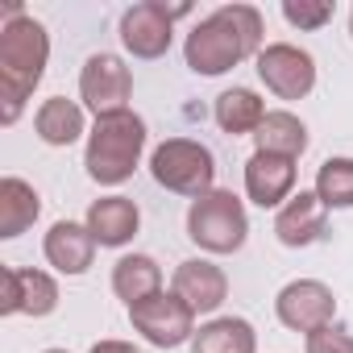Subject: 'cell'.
<instances>
[{"mask_svg": "<svg viewBox=\"0 0 353 353\" xmlns=\"http://www.w3.org/2000/svg\"><path fill=\"white\" fill-rule=\"evenodd\" d=\"M324 233H328V208L320 204L316 192H295L274 216V237L287 250H307L324 241Z\"/></svg>", "mask_w": 353, "mask_h": 353, "instance_id": "obj_14", "label": "cell"}, {"mask_svg": "<svg viewBox=\"0 0 353 353\" xmlns=\"http://www.w3.org/2000/svg\"><path fill=\"white\" fill-rule=\"evenodd\" d=\"M320 204L332 208H353V158H324L316 170V188Z\"/></svg>", "mask_w": 353, "mask_h": 353, "instance_id": "obj_23", "label": "cell"}, {"mask_svg": "<svg viewBox=\"0 0 353 353\" xmlns=\"http://www.w3.org/2000/svg\"><path fill=\"white\" fill-rule=\"evenodd\" d=\"M349 38H353V9H349Z\"/></svg>", "mask_w": 353, "mask_h": 353, "instance_id": "obj_27", "label": "cell"}, {"mask_svg": "<svg viewBox=\"0 0 353 353\" xmlns=\"http://www.w3.org/2000/svg\"><path fill=\"white\" fill-rule=\"evenodd\" d=\"M50 63V34L21 5L5 9L0 26V125H17L26 100L42 83Z\"/></svg>", "mask_w": 353, "mask_h": 353, "instance_id": "obj_1", "label": "cell"}, {"mask_svg": "<svg viewBox=\"0 0 353 353\" xmlns=\"http://www.w3.org/2000/svg\"><path fill=\"white\" fill-rule=\"evenodd\" d=\"M188 237L204 254H237L245 245V237H250L245 204L233 192L212 188L208 196L192 200V208H188Z\"/></svg>", "mask_w": 353, "mask_h": 353, "instance_id": "obj_5", "label": "cell"}, {"mask_svg": "<svg viewBox=\"0 0 353 353\" xmlns=\"http://www.w3.org/2000/svg\"><path fill=\"white\" fill-rule=\"evenodd\" d=\"M170 291L179 295L196 316H204V312H216V307L229 299V279H225V270H221L216 262H208V258H188V262L174 266Z\"/></svg>", "mask_w": 353, "mask_h": 353, "instance_id": "obj_12", "label": "cell"}, {"mask_svg": "<svg viewBox=\"0 0 353 353\" xmlns=\"http://www.w3.org/2000/svg\"><path fill=\"white\" fill-rule=\"evenodd\" d=\"M258 63V79L266 83V92H274L279 100H303L316 88V59L291 42H270L262 46Z\"/></svg>", "mask_w": 353, "mask_h": 353, "instance_id": "obj_8", "label": "cell"}, {"mask_svg": "<svg viewBox=\"0 0 353 353\" xmlns=\"http://www.w3.org/2000/svg\"><path fill=\"white\" fill-rule=\"evenodd\" d=\"M83 225H88V233L96 237V245L121 250V245H129V241L137 237L141 212H137V204H133L129 196H100V200H92Z\"/></svg>", "mask_w": 353, "mask_h": 353, "instance_id": "obj_15", "label": "cell"}, {"mask_svg": "<svg viewBox=\"0 0 353 353\" xmlns=\"http://www.w3.org/2000/svg\"><path fill=\"white\" fill-rule=\"evenodd\" d=\"M38 212H42L38 188L17 179V174H5V179H0V237H5V241L21 237L38 221Z\"/></svg>", "mask_w": 353, "mask_h": 353, "instance_id": "obj_18", "label": "cell"}, {"mask_svg": "<svg viewBox=\"0 0 353 353\" xmlns=\"http://www.w3.org/2000/svg\"><path fill=\"white\" fill-rule=\"evenodd\" d=\"M42 254L59 274H88L92 262H96V237L88 233V225L54 221L46 241H42Z\"/></svg>", "mask_w": 353, "mask_h": 353, "instance_id": "obj_16", "label": "cell"}, {"mask_svg": "<svg viewBox=\"0 0 353 353\" xmlns=\"http://www.w3.org/2000/svg\"><path fill=\"white\" fill-rule=\"evenodd\" d=\"M332 13H336L332 0H283V17L295 30H324Z\"/></svg>", "mask_w": 353, "mask_h": 353, "instance_id": "obj_24", "label": "cell"}, {"mask_svg": "<svg viewBox=\"0 0 353 353\" xmlns=\"http://www.w3.org/2000/svg\"><path fill=\"white\" fill-rule=\"evenodd\" d=\"M129 324L158 349H179V345H192V336H196V312L174 291H158V295L133 303Z\"/></svg>", "mask_w": 353, "mask_h": 353, "instance_id": "obj_7", "label": "cell"}, {"mask_svg": "<svg viewBox=\"0 0 353 353\" xmlns=\"http://www.w3.org/2000/svg\"><path fill=\"white\" fill-rule=\"evenodd\" d=\"M274 316H279L283 328L307 336V332H316V328L336 320V295L320 279H295V283H287L274 295Z\"/></svg>", "mask_w": 353, "mask_h": 353, "instance_id": "obj_9", "label": "cell"}, {"mask_svg": "<svg viewBox=\"0 0 353 353\" xmlns=\"http://www.w3.org/2000/svg\"><path fill=\"white\" fill-rule=\"evenodd\" d=\"M88 353H137V349H133L129 341H96Z\"/></svg>", "mask_w": 353, "mask_h": 353, "instance_id": "obj_26", "label": "cell"}, {"mask_svg": "<svg viewBox=\"0 0 353 353\" xmlns=\"http://www.w3.org/2000/svg\"><path fill=\"white\" fill-rule=\"evenodd\" d=\"M42 353H67V349H42Z\"/></svg>", "mask_w": 353, "mask_h": 353, "instance_id": "obj_28", "label": "cell"}, {"mask_svg": "<svg viewBox=\"0 0 353 353\" xmlns=\"http://www.w3.org/2000/svg\"><path fill=\"white\" fill-rule=\"evenodd\" d=\"M192 5H162V0H141V5L121 13V42L133 59H162L174 42V21L188 17Z\"/></svg>", "mask_w": 353, "mask_h": 353, "instance_id": "obj_6", "label": "cell"}, {"mask_svg": "<svg viewBox=\"0 0 353 353\" xmlns=\"http://www.w3.org/2000/svg\"><path fill=\"white\" fill-rule=\"evenodd\" d=\"M133 96V75L117 54H92L79 71V100L88 112L108 117V112H125Z\"/></svg>", "mask_w": 353, "mask_h": 353, "instance_id": "obj_10", "label": "cell"}, {"mask_svg": "<svg viewBox=\"0 0 353 353\" xmlns=\"http://www.w3.org/2000/svg\"><path fill=\"white\" fill-rule=\"evenodd\" d=\"M158 291H162V266L150 254H125V258H117V266H112V295L125 307H133V303H141V299H150Z\"/></svg>", "mask_w": 353, "mask_h": 353, "instance_id": "obj_19", "label": "cell"}, {"mask_svg": "<svg viewBox=\"0 0 353 353\" xmlns=\"http://www.w3.org/2000/svg\"><path fill=\"white\" fill-rule=\"evenodd\" d=\"M245 196L258 208H283L295 196V158L254 150L245 162Z\"/></svg>", "mask_w": 353, "mask_h": 353, "instance_id": "obj_13", "label": "cell"}, {"mask_svg": "<svg viewBox=\"0 0 353 353\" xmlns=\"http://www.w3.org/2000/svg\"><path fill=\"white\" fill-rule=\"evenodd\" d=\"M59 307V283L46 270H30V266H5V299L0 312L5 316H50Z\"/></svg>", "mask_w": 353, "mask_h": 353, "instance_id": "obj_11", "label": "cell"}, {"mask_svg": "<svg viewBox=\"0 0 353 353\" xmlns=\"http://www.w3.org/2000/svg\"><path fill=\"white\" fill-rule=\"evenodd\" d=\"M303 349H307V353H353V332L332 320V324L307 332V345H303Z\"/></svg>", "mask_w": 353, "mask_h": 353, "instance_id": "obj_25", "label": "cell"}, {"mask_svg": "<svg viewBox=\"0 0 353 353\" xmlns=\"http://www.w3.org/2000/svg\"><path fill=\"white\" fill-rule=\"evenodd\" d=\"M212 117H216V125H221L229 137H245V133H258V125L266 121V104H262V96L250 92V88H229V92L216 96Z\"/></svg>", "mask_w": 353, "mask_h": 353, "instance_id": "obj_21", "label": "cell"}, {"mask_svg": "<svg viewBox=\"0 0 353 353\" xmlns=\"http://www.w3.org/2000/svg\"><path fill=\"white\" fill-rule=\"evenodd\" d=\"M254 141H258V150H262V154L299 158V154L307 150V125H303L295 112H287V108H270V112H266V121L258 125Z\"/></svg>", "mask_w": 353, "mask_h": 353, "instance_id": "obj_22", "label": "cell"}, {"mask_svg": "<svg viewBox=\"0 0 353 353\" xmlns=\"http://www.w3.org/2000/svg\"><path fill=\"white\" fill-rule=\"evenodd\" d=\"M150 174H154L158 188H166L174 196H188V200H200L216 183V158L196 137H166L150 154Z\"/></svg>", "mask_w": 353, "mask_h": 353, "instance_id": "obj_4", "label": "cell"}, {"mask_svg": "<svg viewBox=\"0 0 353 353\" xmlns=\"http://www.w3.org/2000/svg\"><path fill=\"white\" fill-rule=\"evenodd\" d=\"M141 150H145V121L133 108L96 117V125L88 133V150H83L88 179L100 188H121L125 179H133Z\"/></svg>", "mask_w": 353, "mask_h": 353, "instance_id": "obj_3", "label": "cell"}, {"mask_svg": "<svg viewBox=\"0 0 353 353\" xmlns=\"http://www.w3.org/2000/svg\"><path fill=\"white\" fill-rule=\"evenodd\" d=\"M192 353H258V332L241 316H216L196 328Z\"/></svg>", "mask_w": 353, "mask_h": 353, "instance_id": "obj_20", "label": "cell"}, {"mask_svg": "<svg viewBox=\"0 0 353 353\" xmlns=\"http://www.w3.org/2000/svg\"><path fill=\"white\" fill-rule=\"evenodd\" d=\"M34 129H38V137L46 145H75L83 133H92L88 121H83V104H75L67 96L42 100L38 112H34Z\"/></svg>", "mask_w": 353, "mask_h": 353, "instance_id": "obj_17", "label": "cell"}, {"mask_svg": "<svg viewBox=\"0 0 353 353\" xmlns=\"http://www.w3.org/2000/svg\"><path fill=\"white\" fill-rule=\"evenodd\" d=\"M262 54V13L254 5H221L200 17L183 42V59L196 75H225Z\"/></svg>", "mask_w": 353, "mask_h": 353, "instance_id": "obj_2", "label": "cell"}]
</instances>
